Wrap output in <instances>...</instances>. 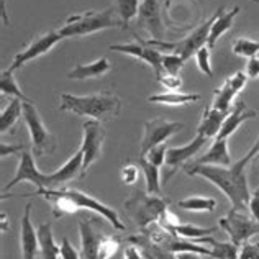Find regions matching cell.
Listing matches in <instances>:
<instances>
[{
	"label": "cell",
	"mask_w": 259,
	"mask_h": 259,
	"mask_svg": "<svg viewBox=\"0 0 259 259\" xmlns=\"http://www.w3.org/2000/svg\"><path fill=\"white\" fill-rule=\"evenodd\" d=\"M259 154V136L249 153L240 161L233 162L231 166H210V164H186L184 169L189 176H202L222 190L228 197L235 210H243L251 200L248 179H246V166Z\"/></svg>",
	"instance_id": "1"
},
{
	"label": "cell",
	"mask_w": 259,
	"mask_h": 259,
	"mask_svg": "<svg viewBox=\"0 0 259 259\" xmlns=\"http://www.w3.org/2000/svg\"><path fill=\"white\" fill-rule=\"evenodd\" d=\"M35 195H41L51 203L54 218L72 215L77 210H91V212L102 215L107 222H110L113 225V228H117L120 231L125 230L123 222L120 220L118 213L113 208L104 205L102 202L95 200L94 197L80 192L77 189H41L33 194H23V197H35Z\"/></svg>",
	"instance_id": "2"
},
{
	"label": "cell",
	"mask_w": 259,
	"mask_h": 259,
	"mask_svg": "<svg viewBox=\"0 0 259 259\" xmlns=\"http://www.w3.org/2000/svg\"><path fill=\"white\" fill-rule=\"evenodd\" d=\"M59 108L64 112L79 115V117H91L97 121H107L117 118L120 115L121 102L110 91L84 95V97L63 94L59 97Z\"/></svg>",
	"instance_id": "3"
},
{
	"label": "cell",
	"mask_w": 259,
	"mask_h": 259,
	"mask_svg": "<svg viewBox=\"0 0 259 259\" xmlns=\"http://www.w3.org/2000/svg\"><path fill=\"white\" fill-rule=\"evenodd\" d=\"M117 26H123V23H121L117 7L112 5L100 12L89 10L79 15H72L58 31L63 38H80L107 28H117Z\"/></svg>",
	"instance_id": "4"
},
{
	"label": "cell",
	"mask_w": 259,
	"mask_h": 259,
	"mask_svg": "<svg viewBox=\"0 0 259 259\" xmlns=\"http://www.w3.org/2000/svg\"><path fill=\"white\" fill-rule=\"evenodd\" d=\"M217 15H218V10L210 18H207L205 22L197 26L192 33H189L186 38L177 43H167L164 39H149V41H145V43L156 48V50H166L174 54H179L184 61H187L189 58H192L194 54H197V51H199L200 48L207 46L210 30H212V25L217 20Z\"/></svg>",
	"instance_id": "5"
},
{
	"label": "cell",
	"mask_w": 259,
	"mask_h": 259,
	"mask_svg": "<svg viewBox=\"0 0 259 259\" xmlns=\"http://www.w3.org/2000/svg\"><path fill=\"white\" fill-rule=\"evenodd\" d=\"M125 208L135 223L141 230H145L149 225L158 222L162 212L167 210V200L162 199L161 195H151L138 190L132 199L125 202Z\"/></svg>",
	"instance_id": "6"
},
{
	"label": "cell",
	"mask_w": 259,
	"mask_h": 259,
	"mask_svg": "<svg viewBox=\"0 0 259 259\" xmlns=\"http://www.w3.org/2000/svg\"><path fill=\"white\" fill-rule=\"evenodd\" d=\"M23 121L31 136V148L35 158L50 156L56 151V138L43 123L33 102H23Z\"/></svg>",
	"instance_id": "7"
},
{
	"label": "cell",
	"mask_w": 259,
	"mask_h": 259,
	"mask_svg": "<svg viewBox=\"0 0 259 259\" xmlns=\"http://www.w3.org/2000/svg\"><path fill=\"white\" fill-rule=\"evenodd\" d=\"M218 225L230 236L231 243L240 248L244 243H248L254 235H259V223L254 218H249L235 208H231V212L225 218H222Z\"/></svg>",
	"instance_id": "8"
},
{
	"label": "cell",
	"mask_w": 259,
	"mask_h": 259,
	"mask_svg": "<svg viewBox=\"0 0 259 259\" xmlns=\"http://www.w3.org/2000/svg\"><path fill=\"white\" fill-rule=\"evenodd\" d=\"M84 130V138H82V145L80 149L84 153V164H82V171H85L97 159H100L102 156V146H104V140H105V130L102 126V121L97 120H87L82 123Z\"/></svg>",
	"instance_id": "9"
},
{
	"label": "cell",
	"mask_w": 259,
	"mask_h": 259,
	"mask_svg": "<svg viewBox=\"0 0 259 259\" xmlns=\"http://www.w3.org/2000/svg\"><path fill=\"white\" fill-rule=\"evenodd\" d=\"M182 123L179 121H169L164 118H154L145 123V136H143L141 148H140V158H143L153 146L162 145L166 140H169L174 133L181 132Z\"/></svg>",
	"instance_id": "10"
},
{
	"label": "cell",
	"mask_w": 259,
	"mask_h": 259,
	"mask_svg": "<svg viewBox=\"0 0 259 259\" xmlns=\"http://www.w3.org/2000/svg\"><path fill=\"white\" fill-rule=\"evenodd\" d=\"M61 39H63L61 33L54 31V30L43 33L41 36H36L28 46L25 48V50H22L15 58H13V63L10 64L9 69L10 71H17L23 64L28 63V61H33V59H36L39 56H43V54H46L50 50H53V48L56 46Z\"/></svg>",
	"instance_id": "11"
},
{
	"label": "cell",
	"mask_w": 259,
	"mask_h": 259,
	"mask_svg": "<svg viewBox=\"0 0 259 259\" xmlns=\"http://www.w3.org/2000/svg\"><path fill=\"white\" fill-rule=\"evenodd\" d=\"M136 25L146 30L153 39H164L166 28L161 18V0H143L136 17Z\"/></svg>",
	"instance_id": "12"
},
{
	"label": "cell",
	"mask_w": 259,
	"mask_h": 259,
	"mask_svg": "<svg viewBox=\"0 0 259 259\" xmlns=\"http://www.w3.org/2000/svg\"><path fill=\"white\" fill-rule=\"evenodd\" d=\"M30 182L33 186H36V190L48 189V174H43L38 171V167L35 164V159L28 151L20 153V164L17 169L15 177L7 184L4 187V194H7V190H10L12 187H15L20 182Z\"/></svg>",
	"instance_id": "13"
},
{
	"label": "cell",
	"mask_w": 259,
	"mask_h": 259,
	"mask_svg": "<svg viewBox=\"0 0 259 259\" xmlns=\"http://www.w3.org/2000/svg\"><path fill=\"white\" fill-rule=\"evenodd\" d=\"M110 51H120V53H125L130 54V56H135L141 61H145L149 66L153 67L154 71V76L158 79L162 72V56L159 50L156 48L146 45L145 41H136V43H123V45H112L110 46Z\"/></svg>",
	"instance_id": "14"
},
{
	"label": "cell",
	"mask_w": 259,
	"mask_h": 259,
	"mask_svg": "<svg viewBox=\"0 0 259 259\" xmlns=\"http://www.w3.org/2000/svg\"><path fill=\"white\" fill-rule=\"evenodd\" d=\"M207 138L205 136H202L197 133L195 138L187 143L186 146H181V148H169L167 153H166V162L164 164L167 166L169 169V176H172L177 169H179L181 166H184L189 159H192L194 156H197V153L200 151V149L203 148V145H205Z\"/></svg>",
	"instance_id": "15"
},
{
	"label": "cell",
	"mask_w": 259,
	"mask_h": 259,
	"mask_svg": "<svg viewBox=\"0 0 259 259\" xmlns=\"http://www.w3.org/2000/svg\"><path fill=\"white\" fill-rule=\"evenodd\" d=\"M31 202L26 203L22 222H20V246H22L23 259H35L39 251L38 230L31 225Z\"/></svg>",
	"instance_id": "16"
},
{
	"label": "cell",
	"mask_w": 259,
	"mask_h": 259,
	"mask_svg": "<svg viewBox=\"0 0 259 259\" xmlns=\"http://www.w3.org/2000/svg\"><path fill=\"white\" fill-rule=\"evenodd\" d=\"M82 164H84V153L79 148V151L74 156H71V159L64 166H61L56 172L48 174V189H61V186L76 179L77 176H84Z\"/></svg>",
	"instance_id": "17"
},
{
	"label": "cell",
	"mask_w": 259,
	"mask_h": 259,
	"mask_svg": "<svg viewBox=\"0 0 259 259\" xmlns=\"http://www.w3.org/2000/svg\"><path fill=\"white\" fill-rule=\"evenodd\" d=\"M257 117V112L256 110H251V108L246 107V104H244L243 100H238L235 107L231 108V112L228 113V117L225 118L223 125L220 128V132H218V135L215 136V138L218 140H228L231 135H233L238 126H241L244 121L248 120H253Z\"/></svg>",
	"instance_id": "18"
},
{
	"label": "cell",
	"mask_w": 259,
	"mask_h": 259,
	"mask_svg": "<svg viewBox=\"0 0 259 259\" xmlns=\"http://www.w3.org/2000/svg\"><path fill=\"white\" fill-rule=\"evenodd\" d=\"M80 231V259H99V246L104 240V235L94 227L91 222L80 220L79 222Z\"/></svg>",
	"instance_id": "19"
},
{
	"label": "cell",
	"mask_w": 259,
	"mask_h": 259,
	"mask_svg": "<svg viewBox=\"0 0 259 259\" xmlns=\"http://www.w3.org/2000/svg\"><path fill=\"white\" fill-rule=\"evenodd\" d=\"M112 69L110 61L107 58H100L97 61H94L91 64H77L74 66V69L67 72V79L71 80H82V79H97L100 76H104L108 71Z\"/></svg>",
	"instance_id": "20"
},
{
	"label": "cell",
	"mask_w": 259,
	"mask_h": 259,
	"mask_svg": "<svg viewBox=\"0 0 259 259\" xmlns=\"http://www.w3.org/2000/svg\"><path fill=\"white\" fill-rule=\"evenodd\" d=\"M240 13V7L235 5L233 9L230 12H225L223 7L218 9V15H217V20L212 25V30H210V36H208V43L207 46L212 50V48L217 45V41L220 39L225 33H227L231 26H233V20L236 18V15Z\"/></svg>",
	"instance_id": "21"
},
{
	"label": "cell",
	"mask_w": 259,
	"mask_h": 259,
	"mask_svg": "<svg viewBox=\"0 0 259 259\" xmlns=\"http://www.w3.org/2000/svg\"><path fill=\"white\" fill-rule=\"evenodd\" d=\"M194 164H210V166H231V156L228 151V141L215 138L213 145L205 153V156L197 159Z\"/></svg>",
	"instance_id": "22"
},
{
	"label": "cell",
	"mask_w": 259,
	"mask_h": 259,
	"mask_svg": "<svg viewBox=\"0 0 259 259\" xmlns=\"http://www.w3.org/2000/svg\"><path fill=\"white\" fill-rule=\"evenodd\" d=\"M227 117H228V112H220V110H217V108H213L212 105H208L205 110H203V117L199 123V128H197V133L205 136V138L217 136Z\"/></svg>",
	"instance_id": "23"
},
{
	"label": "cell",
	"mask_w": 259,
	"mask_h": 259,
	"mask_svg": "<svg viewBox=\"0 0 259 259\" xmlns=\"http://www.w3.org/2000/svg\"><path fill=\"white\" fill-rule=\"evenodd\" d=\"M128 241L136 244V246H138L143 251V254L146 256V259H177L176 253H172V251H169L166 248L159 246V244L153 243L148 236H145L143 233L128 238Z\"/></svg>",
	"instance_id": "24"
},
{
	"label": "cell",
	"mask_w": 259,
	"mask_h": 259,
	"mask_svg": "<svg viewBox=\"0 0 259 259\" xmlns=\"http://www.w3.org/2000/svg\"><path fill=\"white\" fill-rule=\"evenodd\" d=\"M38 240H39V253L41 259H58L61 254V246L54 243L51 223H41L38 227Z\"/></svg>",
	"instance_id": "25"
},
{
	"label": "cell",
	"mask_w": 259,
	"mask_h": 259,
	"mask_svg": "<svg viewBox=\"0 0 259 259\" xmlns=\"http://www.w3.org/2000/svg\"><path fill=\"white\" fill-rule=\"evenodd\" d=\"M197 100H200L199 94H182L174 91L154 94L151 97H148V102H151V104H162V105H187V104H194Z\"/></svg>",
	"instance_id": "26"
},
{
	"label": "cell",
	"mask_w": 259,
	"mask_h": 259,
	"mask_svg": "<svg viewBox=\"0 0 259 259\" xmlns=\"http://www.w3.org/2000/svg\"><path fill=\"white\" fill-rule=\"evenodd\" d=\"M22 115H23V100L12 99L10 104L4 108L2 115H0V132H2V135H5L9 130L15 126Z\"/></svg>",
	"instance_id": "27"
},
{
	"label": "cell",
	"mask_w": 259,
	"mask_h": 259,
	"mask_svg": "<svg viewBox=\"0 0 259 259\" xmlns=\"http://www.w3.org/2000/svg\"><path fill=\"white\" fill-rule=\"evenodd\" d=\"M138 166L145 174L146 179V192L151 195H162L161 192V182H159V167L151 164L149 161H146L145 158H140Z\"/></svg>",
	"instance_id": "28"
},
{
	"label": "cell",
	"mask_w": 259,
	"mask_h": 259,
	"mask_svg": "<svg viewBox=\"0 0 259 259\" xmlns=\"http://www.w3.org/2000/svg\"><path fill=\"white\" fill-rule=\"evenodd\" d=\"M236 95L235 89L231 87V82H230V77L225 80L222 87L215 89V97H213V102H212V107L217 108V110L220 112H231V100Z\"/></svg>",
	"instance_id": "29"
},
{
	"label": "cell",
	"mask_w": 259,
	"mask_h": 259,
	"mask_svg": "<svg viewBox=\"0 0 259 259\" xmlns=\"http://www.w3.org/2000/svg\"><path fill=\"white\" fill-rule=\"evenodd\" d=\"M177 205H179V208L189 210V212H213L217 207V200L212 197H187Z\"/></svg>",
	"instance_id": "30"
},
{
	"label": "cell",
	"mask_w": 259,
	"mask_h": 259,
	"mask_svg": "<svg viewBox=\"0 0 259 259\" xmlns=\"http://www.w3.org/2000/svg\"><path fill=\"white\" fill-rule=\"evenodd\" d=\"M0 91H2V94L10 95L13 99H20L23 102H33L22 92V89L18 87L15 77H13V71L10 69H5L2 72V77H0ZM33 104H35V102H33Z\"/></svg>",
	"instance_id": "31"
},
{
	"label": "cell",
	"mask_w": 259,
	"mask_h": 259,
	"mask_svg": "<svg viewBox=\"0 0 259 259\" xmlns=\"http://www.w3.org/2000/svg\"><path fill=\"white\" fill-rule=\"evenodd\" d=\"M218 230V227H210V228H199L195 227V225H177L174 228L172 233L179 238H184V240H200V238H205V236H210L213 235L215 231Z\"/></svg>",
	"instance_id": "32"
},
{
	"label": "cell",
	"mask_w": 259,
	"mask_h": 259,
	"mask_svg": "<svg viewBox=\"0 0 259 259\" xmlns=\"http://www.w3.org/2000/svg\"><path fill=\"white\" fill-rule=\"evenodd\" d=\"M210 257L213 259H238L240 257V246H236L233 243H222L212 240L210 243Z\"/></svg>",
	"instance_id": "33"
},
{
	"label": "cell",
	"mask_w": 259,
	"mask_h": 259,
	"mask_svg": "<svg viewBox=\"0 0 259 259\" xmlns=\"http://www.w3.org/2000/svg\"><path fill=\"white\" fill-rule=\"evenodd\" d=\"M115 7H117L118 15L121 18V23H123V28H125L133 18L138 17L140 0H117Z\"/></svg>",
	"instance_id": "34"
},
{
	"label": "cell",
	"mask_w": 259,
	"mask_h": 259,
	"mask_svg": "<svg viewBox=\"0 0 259 259\" xmlns=\"http://www.w3.org/2000/svg\"><path fill=\"white\" fill-rule=\"evenodd\" d=\"M231 50H233L236 56L254 58L259 53V41H253V39H248V38H238L233 41Z\"/></svg>",
	"instance_id": "35"
},
{
	"label": "cell",
	"mask_w": 259,
	"mask_h": 259,
	"mask_svg": "<svg viewBox=\"0 0 259 259\" xmlns=\"http://www.w3.org/2000/svg\"><path fill=\"white\" fill-rule=\"evenodd\" d=\"M184 61L179 54L169 53L162 56V72L161 74H172V76H179L181 69L184 67Z\"/></svg>",
	"instance_id": "36"
},
{
	"label": "cell",
	"mask_w": 259,
	"mask_h": 259,
	"mask_svg": "<svg viewBox=\"0 0 259 259\" xmlns=\"http://www.w3.org/2000/svg\"><path fill=\"white\" fill-rule=\"evenodd\" d=\"M120 238L117 236H104L99 246V259H110L120 248Z\"/></svg>",
	"instance_id": "37"
},
{
	"label": "cell",
	"mask_w": 259,
	"mask_h": 259,
	"mask_svg": "<svg viewBox=\"0 0 259 259\" xmlns=\"http://www.w3.org/2000/svg\"><path fill=\"white\" fill-rule=\"evenodd\" d=\"M210 48L208 46H203L200 48L199 51L195 54V59H197V66L199 69L205 74L207 77H212L213 76V71H212V64H210Z\"/></svg>",
	"instance_id": "38"
},
{
	"label": "cell",
	"mask_w": 259,
	"mask_h": 259,
	"mask_svg": "<svg viewBox=\"0 0 259 259\" xmlns=\"http://www.w3.org/2000/svg\"><path fill=\"white\" fill-rule=\"evenodd\" d=\"M166 153H167V149H166V145L162 143V145H158V146H153L149 151L143 156L146 161H149L151 164L154 166H162L166 162Z\"/></svg>",
	"instance_id": "39"
},
{
	"label": "cell",
	"mask_w": 259,
	"mask_h": 259,
	"mask_svg": "<svg viewBox=\"0 0 259 259\" xmlns=\"http://www.w3.org/2000/svg\"><path fill=\"white\" fill-rule=\"evenodd\" d=\"M121 182L130 186V184H135L138 181V176H140V166L136 167L135 164H126L121 167Z\"/></svg>",
	"instance_id": "40"
},
{
	"label": "cell",
	"mask_w": 259,
	"mask_h": 259,
	"mask_svg": "<svg viewBox=\"0 0 259 259\" xmlns=\"http://www.w3.org/2000/svg\"><path fill=\"white\" fill-rule=\"evenodd\" d=\"M238 259H259V243H244L240 248Z\"/></svg>",
	"instance_id": "41"
},
{
	"label": "cell",
	"mask_w": 259,
	"mask_h": 259,
	"mask_svg": "<svg viewBox=\"0 0 259 259\" xmlns=\"http://www.w3.org/2000/svg\"><path fill=\"white\" fill-rule=\"evenodd\" d=\"M158 80L166 89H169V91H176V89H179L182 85L181 76H172V74H161V76L158 77Z\"/></svg>",
	"instance_id": "42"
},
{
	"label": "cell",
	"mask_w": 259,
	"mask_h": 259,
	"mask_svg": "<svg viewBox=\"0 0 259 259\" xmlns=\"http://www.w3.org/2000/svg\"><path fill=\"white\" fill-rule=\"evenodd\" d=\"M59 246H61V254L59 256L63 257V259H80V254L77 253L76 249H74L71 241L67 240L66 236L63 238V241H61Z\"/></svg>",
	"instance_id": "43"
},
{
	"label": "cell",
	"mask_w": 259,
	"mask_h": 259,
	"mask_svg": "<svg viewBox=\"0 0 259 259\" xmlns=\"http://www.w3.org/2000/svg\"><path fill=\"white\" fill-rule=\"evenodd\" d=\"M248 76H246V72H236L235 76H231L230 77V82H231V87L235 89V92H241L244 87H246V82H248Z\"/></svg>",
	"instance_id": "44"
},
{
	"label": "cell",
	"mask_w": 259,
	"mask_h": 259,
	"mask_svg": "<svg viewBox=\"0 0 259 259\" xmlns=\"http://www.w3.org/2000/svg\"><path fill=\"white\" fill-rule=\"evenodd\" d=\"M25 151V146L23 145H7V143H2L0 145V156L2 158H7V156H13V154H18V153H23Z\"/></svg>",
	"instance_id": "45"
},
{
	"label": "cell",
	"mask_w": 259,
	"mask_h": 259,
	"mask_svg": "<svg viewBox=\"0 0 259 259\" xmlns=\"http://www.w3.org/2000/svg\"><path fill=\"white\" fill-rule=\"evenodd\" d=\"M123 259H146V256L143 254V251L136 244L130 243L123 249Z\"/></svg>",
	"instance_id": "46"
},
{
	"label": "cell",
	"mask_w": 259,
	"mask_h": 259,
	"mask_svg": "<svg viewBox=\"0 0 259 259\" xmlns=\"http://www.w3.org/2000/svg\"><path fill=\"white\" fill-rule=\"evenodd\" d=\"M246 76L249 79H257L259 77V58H249L248 64H246Z\"/></svg>",
	"instance_id": "47"
},
{
	"label": "cell",
	"mask_w": 259,
	"mask_h": 259,
	"mask_svg": "<svg viewBox=\"0 0 259 259\" xmlns=\"http://www.w3.org/2000/svg\"><path fill=\"white\" fill-rule=\"evenodd\" d=\"M248 205H249L251 215H253V218L259 223V187L254 190V194L251 195V200H249Z\"/></svg>",
	"instance_id": "48"
},
{
	"label": "cell",
	"mask_w": 259,
	"mask_h": 259,
	"mask_svg": "<svg viewBox=\"0 0 259 259\" xmlns=\"http://www.w3.org/2000/svg\"><path fill=\"white\" fill-rule=\"evenodd\" d=\"M0 9H2V22L4 25H9V15H7V0H0Z\"/></svg>",
	"instance_id": "49"
},
{
	"label": "cell",
	"mask_w": 259,
	"mask_h": 259,
	"mask_svg": "<svg viewBox=\"0 0 259 259\" xmlns=\"http://www.w3.org/2000/svg\"><path fill=\"white\" fill-rule=\"evenodd\" d=\"M177 259H200L197 253H179Z\"/></svg>",
	"instance_id": "50"
},
{
	"label": "cell",
	"mask_w": 259,
	"mask_h": 259,
	"mask_svg": "<svg viewBox=\"0 0 259 259\" xmlns=\"http://www.w3.org/2000/svg\"><path fill=\"white\" fill-rule=\"evenodd\" d=\"M5 230H7V215L2 213V231H5Z\"/></svg>",
	"instance_id": "51"
},
{
	"label": "cell",
	"mask_w": 259,
	"mask_h": 259,
	"mask_svg": "<svg viewBox=\"0 0 259 259\" xmlns=\"http://www.w3.org/2000/svg\"><path fill=\"white\" fill-rule=\"evenodd\" d=\"M251 2H254V4H259V0H251Z\"/></svg>",
	"instance_id": "52"
},
{
	"label": "cell",
	"mask_w": 259,
	"mask_h": 259,
	"mask_svg": "<svg viewBox=\"0 0 259 259\" xmlns=\"http://www.w3.org/2000/svg\"><path fill=\"white\" fill-rule=\"evenodd\" d=\"M257 36H259V33H257Z\"/></svg>",
	"instance_id": "53"
}]
</instances>
